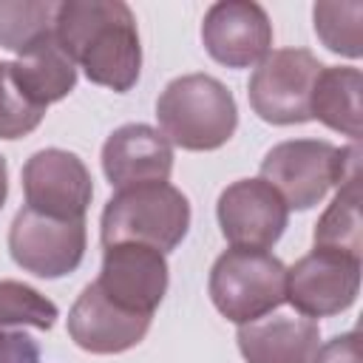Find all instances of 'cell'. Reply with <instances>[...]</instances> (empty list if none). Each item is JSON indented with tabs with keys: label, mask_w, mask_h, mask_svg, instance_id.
Masks as SVG:
<instances>
[{
	"label": "cell",
	"mask_w": 363,
	"mask_h": 363,
	"mask_svg": "<svg viewBox=\"0 0 363 363\" xmlns=\"http://www.w3.org/2000/svg\"><path fill=\"white\" fill-rule=\"evenodd\" d=\"M150 320V315L119 309L99 292L96 284H88L68 312V335L91 354H119L133 349L147 335Z\"/></svg>",
	"instance_id": "4fadbf2b"
},
{
	"label": "cell",
	"mask_w": 363,
	"mask_h": 363,
	"mask_svg": "<svg viewBox=\"0 0 363 363\" xmlns=\"http://www.w3.org/2000/svg\"><path fill=\"white\" fill-rule=\"evenodd\" d=\"M162 136L182 150H216L238 128V105L230 88L210 74H184L156 99Z\"/></svg>",
	"instance_id": "7a4b0ae2"
},
{
	"label": "cell",
	"mask_w": 363,
	"mask_h": 363,
	"mask_svg": "<svg viewBox=\"0 0 363 363\" xmlns=\"http://www.w3.org/2000/svg\"><path fill=\"white\" fill-rule=\"evenodd\" d=\"M187 230H190L187 196L167 182H150V184L122 187L108 199L102 210L99 238L102 247L136 241L159 252H170L184 241Z\"/></svg>",
	"instance_id": "277c9868"
},
{
	"label": "cell",
	"mask_w": 363,
	"mask_h": 363,
	"mask_svg": "<svg viewBox=\"0 0 363 363\" xmlns=\"http://www.w3.org/2000/svg\"><path fill=\"white\" fill-rule=\"evenodd\" d=\"M312 17H315V31L329 51L349 57V60H357L363 54V34H360L363 3L360 0L315 3Z\"/></svg>",
	"instance_id": "ffe728a7"
},
{
	"label": "cell",
	"mask_w": 363,
	"mask_h": 363,
	"mask_svg": "<svg viewBox=\"0 0 363 363\" xmlns=\"http://www.w3.org/2000/svg\"><path fill=\"white\" fill-rule=\"evenodd\" d=\"M26 207L51 218H85L94 196V179L85 162L62 147H45L23 164Z\"/></svg>",
	"instance_id": "9c48e42d"
},
{
	"label": "cell",
	"mask_w": 363,
	"mask_h": 363,
	"mask_svg": "<svg viewBox=\"0 0 363 363\" xmlns=\"http://www.w3.org/2000/svg\"><path fill=\"white\" fill-rule=\"evenodd\" d=\"M238 352L247 363H312L320 329L303 315H264L238 326Z\"/></svg>",
	"instance_id": "9a60e30c"
},
{
	"label": "cell",
	"mask_w": 363,
	"mask_h": 363,
	"mask_svg": "<svg viewBox=\"0 0 363 363\" xmlns=\"http://www.w3.org/2000/svg\"><path fill=\"white\" fill-rule=\"evenodd\" d=\"M94 284L119 309L153 318L156 306L167 292L164 252L136 241L111 244L105 247L102 269Z\"/></svg>",
	"instance_id": "30bf717a"
},
{
	"label": "cell",
	"mask_w": 363,
	"mask_h": 363,
	"mask_svg": "<svg viewBox=\"0 0 363 363\" xmlns=\"http://www.w3.org/2000/svg\"><path fill=\"white\" fill-rule=\"evenodd\" d=\"M9 65H11V79L17 82L23 96L37 108H48L51 102H60L77 85V65L62 51L57 37H48L43 45L28 51L26 57H17Z\"/></svg>",
	"instance_id": "2e32d148"
},
{
	"label": "cell",
	"mask_w": 363,
	"mask_h": 363,
	"mask_svg": "<svg viewBox=\"0 0 363 363\" xmlns=\"http://www.w3.org/2000/svg\"><path fill=\"white\" fill-rule=\"evenodd\" d=\"M85 218H51L23 207L9 227V252L17 267L37 278H62L82 264Z\"/></svg>",
	"instance_id": "52a82bcc"
},
{
	"label": "cell",
	"mask_w": 363,
	"mask_h": 363,
	"mask_svg": "<svg viewBox=\"0 0 363 363\" xmlns=\"http://www.w3.org/2000/svg\"><path fill=\"white\" fill-rule=\"evenodd\" d=\"M360 176L357 145L335 147L326 139H286L267 150L261 162V179L292 210H309L326 199V193L349 179Z\"/></svg>",
	"instance_id": "3957f363"
},
{
	"label": "cell",
	"mask_w": 363,
	"mask_h": 363,
	"mask_svg": "<svg viewBox=\"0 0 363 363\" xmlns=\"http://www.w3.org/2000/svg\"><path fill=\"white\" fill-rule=\"evenodd\" d=\"M54 37L94 85L125 94L142 71L136 17L122 0H62Z\"/></svg>",
	"instance_id": "6da1fadb"
},
{
	"label": "cell",
	"mask_w": 363,
	"mask_h": 363,
	"mask_svg": "<svg viewBox=\"0 0 363 363\" xmlns=\"http://www.w3.org/2000/svg\"><path fill=\"white\" fill-rule=\"evenodd\" d=\"M312 363H360V332L352 329L318 346Z\"/></svg>",
	"instance_id": "603a6c76"
},
{
	"label": "cell",
	"mask_w": 363,
	"mask_h": 363,
	"mask_svg": "<svg viewBox=\"0 0 363 363\" xmlns=\"http://www.w3.org/2000/svg\"><path fill=\"white\" fill-rule=\"evenodd\" d=\"M6 196H9V164H6V159L0 156V210H3V204H6Z\"/></svg>",
	"instance_id": "d4e9b609"
},
{
	"label": "cell",
	"mask_w": 363,
	"mask_h": 363,
	"mask_svg": "<svg viewBox=\"0 0 363 363\" xmlns=\"http://www.w3.org/2000/svg\"><path fill=\"white\" fill-rule=\"evenodd\" d=\"M54 0H0V45L26 57L48 37L57 23Z\"/></svg>",
	"instance_id": "d6986e66"
},
{
	"label": "cell",
	"mask_w": 363,
	"mask_h": 363,
	"mask_svg": "<svg viewBox=\"0 0 363 363\" xmlns=\"http://www.w3.org/2000/svg\"><path fill=\"white\" fill-rule=\"evenodd\" d=\"M0 363H40V346L23 332L0 329Z\"/></svg>",
	"instance_id": "cb8c5ba5"
},
{
	"label": "cell",
	"mask_w": 363,
	"mask_h": 363,
	"mask_svg": "<svg viewBox=\"0 0 363 363\" xmlns=\"http://www.w3.org/2000/svg\"><path fill=\"white\" fill-rule=\"evenodd\" d=\"M57 306L34 286L23 281H0V329L11 326H34L48 332L57 323Z\"/></svg>",
	"instance_id": "44dd1931"
},
{
	"label": "cell",
	"mask_w": 363,
	"mask_h": 363,
	"mask_svg": "<svg viewBox=\"0 0 363 363\" xmlns=\"http://www.w3.org/2000/svg\"><path fill=\"white\" fill-rule=\"evenodd\" d=\"M360 88H363V77L357 68L323 65L312 88V102H309L312 119L357 142L360 139Z\"/></svg>",
	"instance_id": "e0dca14e"
},
{
	"label": "cell",
	"mask_w": 363,
	"mask_h": 363,
	"mask_svg": "<svg viewBox=\"0 0 363 363\" xmlns=\"http://www.w3.org/2000/svg\"><path fill=\"white\" fill-rule=\"evenodd\" d=\"M360 289V258L312 250L286 269V301L303 318H329L346 312Z\"/></svg>",
	"instance_id": "ba28073f"
},
{
	"label": "cell",
	"mask_w": 363,
	"mask_h": 363,
	"mask_svg": "<svg viewBox=\"0 0 363 363\" xmlns=\"http://www.w3.org/2000/svg\"><path fill=\"white\" fill-rule=\"evenodd\" d=\"M207 54L227 68L258 65L272 45V23L252 0H218L201 20Z\"/></svg>",
	"instance_id": "7c38bea8"
},
{
	"label": "cell",
	"mask_w": 363,
	"mask_h": 363,
	"mask_svg": "<svg viewBox=\"0 0 363 363\" xmlns=\"http://www.w3.org/2000/svg\"><path fill=\"white\" fill-rule=\"evenodd\" d=\"M210 301L233 323H252L286 301V267L267 250H224L210 269Z\"/></svg>",
	"instance_id": "5b68a950"
},
{
	"label": "cell",
	"mask_w": 363,
	"mask_h": 363,
	"mask_svg": "<svg viewBox=\"0 0 363 363\" xmlns=\"http://www.w3.org/2000/svg\"><path fill=\"white\" fill-rule=\"evenodd\" d=\"M45 116V108H37L23 96L11 79V65L0 62V139H20L31 133Z\"/></svg>",
	"instance_id": "7402d4cb"
},
{
	"label": "cell",
	"mask_w": 363,
	"mask_h": 363,
	"mask_svg": "<svg viewBox=\"0 0 363 363\" xmlns=\"http://www.w3.org/2000/svg\"><path fill=\"white\" fill-rule=\"evenodd\" d=\"M216 216L233 247L269 250L286 230L289 207L264 179H238L221 190Z\"/></svg>",
	"instance_id": "8fae6325"
},
{
	"label": "cell",
	"mask_w": 363,
	"mask_h": 363,
	"mask_svg": "<svg viewBox=\"0 0 363 363\" xmlns=\"http://www.w3.org/2000/svg\"><path fill=\"white\" fill-rule=\"evenodd\" d=\"M312 241L318 250L343 252L360 258L363 252V233H360V176L343 182L315 224Z\"/></svg>",
	"instance_id": "ac0fdd59"
},
{
	"label": "cell",
	"mask_w": 363,
	"mask_h": 363,
	"mask_svg": "<svg viewBox=\"0 0 363 363\" xmlns=\"http://www.w3.org/2000/svg\"><path fill=\"white\" fill-rule=\"evenodd\" d=\"M102 170L116 190L167 182L173 170V145L150 125H122L102 145Z\"/></svg>",
	"instance_id": "5bb4252c"
},
{
	"label": "cell",
	"mask_w": 363,
	"mask_h": 363,
	"mask_svg": "<svg viewBox=\"0 0 363 363\" xmlns=\"http://www.w3.org/2000/svg\"><path fill=\"white\" fill-rule=\"evenodd\" d=\"M323 62L309 48L269 51L250 77L252 111L269 125H303L312 119L309 102Z\"/></svg>",
	"instance_id": "8992f818"
}]
</instances>
